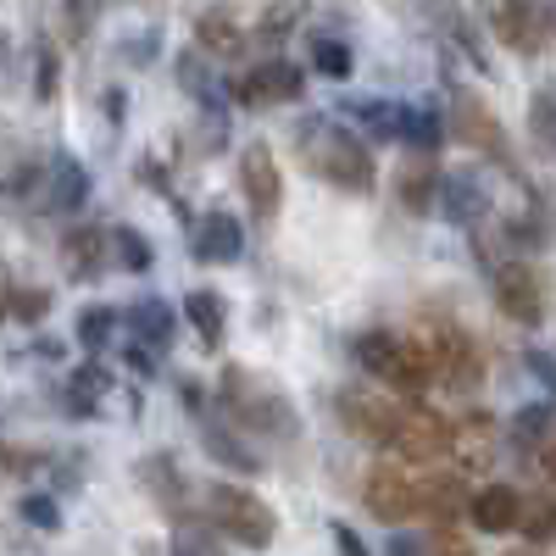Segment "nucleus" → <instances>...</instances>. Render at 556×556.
<instances>
[{"instance_id": "1", "label": "nucleus", "mask_w": 556, "mask_h": 556, "mask_svg": "<svg viewBox=\"0 0 556 556\" xmlns=\"http://www.w3.org/2000/svg\"><path fill=\"white\" fill-rule=\"evenodd\" d=\"M301 156H306V167H312L323 184H334V190H345V195H367V190L379 184L367 139L351 134V128L334 123V117H306V123H301Z\"/></svg>"}, {"instance_id": "2", "label": "nucleus", "mask_w": 556, "mask_h": 556, "mask_svg": "<svg viewBox=\"0 0 556 556\" xmlns=\"http://www.w3.org/2000/svg\"><path fill=\"white\" fill-rule=\"evenodd\" d=\"M217 401L228 412V429H240V434H267V440H295L301 434V412L267 390L256 374H245V367H228L223 384H217Z\"/></svg>"}, {"instance_id": "3", "label": "nucleus", "mask_w": 556, "mask_h": 556, "mask_svg": "<svg viewBox=\"0 0 556 556\" xmlns=\"http://www.w3.org/2000/svg\"><path fill=\"white\" fill-rule=\"evenodd\" d=\"M201 506H206V529H212L217 540H228V545L267 551V545L278 540V513H273L262 495H251L245 484L217 479V484H206Z\"/></svg>"}, {"instance_id": "4", "label": "nucleus", "mask_w": 556, "mask_h": 556, "mask_svg": "<svg viewBox=\"0 0 556 556\" xmlns=\"http://www.w3.org/2000/svg\"><path fill=\"white\" fill-rule=\"evenodd\" d=\"M445 139H462L473 156H490L495 167H513V139H506L501 117L473 96V89H451V112H445ZM518 173V167H513Z\"/></svg>"}, {"instance_id": "5", "label": "nucleus", "mask_w": 556, "mask_h": 556, "mask_svg": "<svg viewBox=\"0 0 556 556\" xmlns=\"http://www.w3.org/2000/svg\"><path fill=\"white\" fill-rule=\"evenodd\" d=\"M429 351H434V379L456 395H473L484 390V345L468 334V329H456V323H445V329L429 334Z\"/></svg>"}, {"instance_id": "6", "label": "nucleus", "mask_w": 556, "mask_h": 556, "mask_svg": "<svg viewBox=\"0 0 556 556\" xmlns=\"http://www.w3.org/2000/svg\"><path fill=\"white\" fill-rule=\"evenodd\" d=\"M362 506H367V518L401 529V523L417 518V479L406 468H395V462H379V468H367V479H362Z\"/></svg>"}, {"instance_id": "7", "label": "nucleus", "mask_w": 556, "mask_h": 556, "mask_svg": "<svg viewBox=\"0 0 556 556\" xmlns=\"http://www.w3.org/2000/svg\"><path fill=\"white\" fill-rule=\"evenodd\" d=\"M490 28L501 45H513L518 56H540L545 45H551V17L545 7H534V0H479Z\"/></svg>"}, {"instance_id": "8", "label": "nucleus", "mask_w": 556, "mask_h": 556, "mask_svg": "<svg viewBox=\"0 0 556 556\" xmlns=\"http://www.w3.org/2000/svg\"><path fill=\"white\" fill-rule=\"evenodd\" d=\"M495 306H501V317H513V323H523V329H540V323L551 317L545 312V285H540V273H534V262H506V267H495Z\"/></svg>"}, {"instance_id": "9", "label": "nucleus", "mask_w": 556, "mask_h": 556, "mask_svg": "<svg viewBox=\"0 0 556 556\" xmlns=\"http://www.w3.org/2000/svg\"><path fill=\"white\" fill-rule=\"evenodd\" d=\"M451 429H456V424H445L434 406L401 401V429H395V445H390V451L406 456V462H440V456L451 451Z\"/></svg>"}, {"instance_id": "10", "label": "nucleus", "mask_w": 556, "mask_h": 556, "mask_svg": "<svg viewBox=\"0 0 556 556\" xmlns=\"http://www.w3.org/2000/svg\"><path fill=\"white\" fill-rule=\"evenodd\" d=\"M334 412L345 417V429L356 434V440H367V445H379V451H390L395 445V429H401V395H340L334 401Z\"/></svg>"}, {"instance_id": "11", "label": "nucleus", "mask_w": 556, "mask_h": 556, "mask_svg": "<svg viewBox=\"0 0 556 556\" xmlns=\"http://www.w3.org/2000/svg\"><path fill=\"white\" fill-rule=\"evenodd\" d=\"M301 89H306V78L295 62H262L228 84V96L240 106H290V101H301Z\"/></svg>"}, {"instance_id": "12", "label": "nucleus", "mask_w": 556, "mask_h": 556, "mask_svg": "<svg viewBox=\"0 0 556 556\" xmlns=\"http://www.w3.org/2000/svg\"><path fill=\"white\" fill-rule=\"evenodd\" d=\"M240 190H245L256 217H273L278 206H285V173H278V162H273V151L262 146V139H251V146L240 151Z\"/></svg>"}, {"instance_id": "13", "label": "nucleus", "mask_w": 556, "mask_h": 556, "mask_svg": "<svg viewBox=\"0 0 556 556\" xmlns=\"http://www.w3.org/2000/svg\"><path fill=\"white\" fill-rule=\"evenodd\" d=\"M468 518L479 534H518V518H523V490L518 484H501L490 479L484 490H468Z\"/></svg>"}, {"instance_id": "14", "label": "nucleus", "mask_w": 556, "mask_h": 556, "mask_svg": "<svg viewBox=\"0 0 556 556\" xmlns=\"http://www.w3.org/2000/svg\"><path fill=\"white\" fill-rule=\"evenodd\" d=\"M462 513H468V479H462V473L417 479V518H429L434 529H456Z\"/></svg>"}, {"instance_id": "15", "label": "nucleus", "mask_w": 556, "mask_h": 556, "mask_svg": "<svg viewBox=\"0 0 556 556\" xmlns=\"http://www.w3.org/2000/svg\"><path fill=\"white\" fill-rule=\"evenodd\" d=\"M440 217L462 223V228H473L484 212H490V195H484V184L473 178V167H456V173H440V195H434Z\"/></svg>"}, {"instance_id": "16", "label": "nucleus", "mask_w": 556, "mask_h": 556, "mask_svg": "<svg viewBox=\"0 0 556 556\" xmlns=\"http://www.w3.org/2000/svg\"><path fill=\"white\" fill-rule=\"evenodd\" d=\"M201 445H206V456L217 462V468H228V473H262L267 462L251 451V440H240V429H228L223 417H201Z\"/></svg>"}, {"instance_id": "17", "label": "nucleus", "mask_w": 556, "mask_h": 556, "mask_svg": "<svg viewBox=\"0 0 556 556\" xmlns=\"http://www.w3.org/2000/svg\"><path fill=\"white\" fill-rule=\"evenodd\" d=\"M134 473H139V484H146V495H151L156 506H167L173 518H190V513H184V501H190V484H184L178 462H173L167 451H151Z\"/></svg>"}, {"instance_id": "18", "label": "nucleus", "mask_w": 556, "mask_h": 556, "mask_svg": "<svg viewBox=\"0 0 556 556\" xmlns=\"http://www.w3.org/2000/svg\"><path fill=\"white\" fill-rule=\"evenodd\" d=\"M123 329L146 345L151 356H162L167 345H173V329H178V317H173V306L167 301H156V295H146V301H134L128 312H123Z\"/></svg>"}, {"instance_id": "19", "label": "nucleus", "mask_w": 556, "mask_h": 556, "mask_svg": "<svg viewBox=\"0 0 556 556\" xmlns=\"http://www.w3.org/2000/svg\"><path fill=\"white\" fill-rule=\"evenodd\" d=\"M106 228H73V235L62 240V262H67V278L73 285H89V278H101L106 273Z\"/></svg>"}, {"instance_id": "20", "label": "nucleus", "mask_w": 556, "mask_h": 556, "mask_svg": "<svg viewBox=\"0 0 556 556\" xmlns=\"http://www.w3.org/2000/svg\"><path fill=\"white\" fill-rule=\"evenodd\" d=\"M429 384H434V351H429V340H401L390 390H395L401 401H424Z\"/></svg>"}, {"instance_id": "21", "label": "nucleus", "mask_w": 556, "mask_h": 556, "mask_svg": "<svg viewBox=\"0 0 556 556\" xmlns=\"http://www.w3.org/2000/svg\"><path fill=\"white\" fill-rule=\"evenodd\" d=\"M245 251V228L235 212H206V223L195 228V256L201 262H240Z\"/></svg>"}, {"instance_id": "22", "label": "nucleus", "mask_w": 556, "mask_h": 556, "mask_svg": "<svg viewBox=\"0 0 556 556\" xmlns=\"http://www.w3.org/2000/svg\"><path fill=\"white\" fill-rule=\"evenodd\" d=\"M395 195H401V206H406L412 217H429V206H434V195H440V162H434V156H412V162L401 167V178H395Z\"/></svg>"}, {"instance_id": "23", "label": "nucleus", "mask_w": 556, "mask_h": 556, "mask_svg": "<svg viewBox=\"0 0 556 556\" xmlns=\"http://www.w3.org/2000/svg\"><path fill=\"white\" fill-rule=\"evenodd\" d=\"M184 317H190V329L201 334L206 351H217L228 340V301L217 290H190L184 295Z\"/></svg>"}, {"instance_id": "24", "label": "nucleus", "mask_w": 556, "mask_h": 556, "mask_svg": "<svg viewBox=\"0 0 556 556\" xmlns=\"http://www.w3.org/2000/svg\"><path fill=\"white\" fill-rule=\"evenodd\" d=\"M356 367L367 379H379V384H390V374H395V351H401V334H390V329H367V334H356Z\"/></svg>"}, {"instance_id": "25", "label": "nucleus", "mask_w": 556, "mask_h": 556, "mask_svg": "<svg viewBox=\"0 0 556 556\" xmlns=\"http://www.w3.org/2000/svg\"><path fill=\"white\" fill-rule=\"evenodd\" d=\"M401 139L417 156H434L445 146V117L434 106H401Z\"/></svg>"}, {"instance_id": "26", "label": "nucleus", "mask_w": 556, "mask_h": 556, "mask_svg": "<svg viewBox=\"0 0 556 556\" xmlns=\"http://www.w3.org/2000/svg\"><path fill=\"white\" fill-rule=\"evenodd\" d=\"M89 201V167L84 162H73V156H62L56 167H51V212H78Z\"/></svg>"}, {"instance_id": "27", "label": "nucleus", "mask_w": 556, "mask_h": 556, "mask_svg": "<svg viewBox=\"0 0 556 556\" xmlns=\"http://www.w3.org/2000/svg\"><path fill=\"white\" fill-rule=\"evenodd\" d=\"M195 45H201L206 56H240L245 51V34H240V23L228 17V12H206L195 23Z\"/></svg>"}, {"instance_id": "28", "label": "nucleus", "mask_w": 556, "mask_h": 556, "mask_svg": "<svg viewBox=\"0 0 556 556\" xmlns=\"http://www.w3.org/2000/svg\"><path fill=\"white\" fill-rule=\"evenodd\" d=\"M340 112L356 117L367 139H401V106L395 101H345Z\"/></svg>"}, {"instance_id": "29", "label": "nucleus", "mask_w": 556, "mask_h": 556, "mask_svg": "<svg viewBox=\"0 0 556 556\" xmlns=\"http://www.w3.org/2000/svg\"><path fill=\"white\" fill-rule=\"evenodd\" d=\"M513 445L523 456H534L540 445H551V401H529L513 412Z\"/></svg>"}, {"instance_id": "30", "label": "nucleus", "mask_w": 556, "mask_h": 556, "mask_svg": "<svg viewBox=\"0 0 556 556\" xmlns=\"http://www.w3.org/2000/svg\"><path fill=\"white\" fill-rule=\"evenodd\" d=\"M106 240H112V256L128 267V273H151V262H156V251H151V240L139 235L134 223H117V228H106Z\"/></svg>"}, {"instance_id": "31", "label": "nucleus", "mask_w": 556, "mask_h": 556, "mask_svg": "<svg viewBox=\"0 0 556 556\" xmlns=\"http://www.w3.org/2000/svg\"><path fill=\"white\" fill-rule=\"evenodd\" d=\"M518 534H523L534 551H545V545H551V534H556V506H551V495H523Z\"/></svg>"}, {"instance_id": "32", "label": "nucleus", "mask_w": 556, "mask_h": 556, "mask_svg": "<svg viewBox=\"0 0 556 556\" xmlns=\"http://www.w3.org/2000/svg\"><path fill=\"white\" fill-rule=\"evenodd\" d=\"M312 67H317V78H351V67H356V56H351V45L345 39H312Z\"/></svg>"}, {"instance_id": "33", "label": "nucleus", "mask_w": 556, "mask_h": 556, "mask_svg": "<svg viewBox=\"0 0 556 556\" xmlns=\"http://www.w3.org/2000/svg\"><path fill=\"white\" fill-rule=\"evenodd\" d=\"M112 329H117V306H89V312L78 317V345H84L89 356H101L106 340H112Z\"/></svg>"}, {"instance_id": "34", "label": "nucleus", "mask_w": 556, "mask_h": 556, "mask_svg": "<svg viewBox=\"0 0 556 556\" xmlns=\"http://www.w3.org/2000/svg\"><path fill=\"white\" fill-rule=\"evenodd\" d=\"M17 518H23L28 529L56 534V529H62V501H56V495H45V490H28V495L17 501Z\"/></svg>"}, {"instance_id": "35", "label": "nucleus", "mask_w": 556, "mask_h": 556, "mask_svg": "<svg viewBox=\"0 0 556 556\" xmlns=\"http://www.w3.org/2000/svg\"><path fill=\"white\" fill-rule=\"evenodd\" d=\"M167 556H223V545H217V534L206 523L178 518V534H173V551Z\"/></svg>"}, {"instance_id": "36", "label": "nucleus", "mask_w": 556, "mask_h": 556, "mask_svg": "<svg viewBox=\"0 0 556 556\" xmlns=\"http://www.w3.org/2000/svg\"><path fill=\"white\" fill-rule=\"evenodd\" d=\"M7 317L17 323H39V317H51V290H7Z\"/></svg>"}, {"instance_id": "37", "label": "nucleus", "mask_w": 556, "mask_h": 556, "mask_svg": "<svg viewBox=\"0 0 556 556\" xmlns=\"http://www.w3.org/2000/svg\"><path fill=\"white\" fill-rule=\"evenodd\" d=\"M529 139L540 156H551V89H534V101H529Z\"/></svg>"}, {"instance_id": "38", "label": "nucleus", "mask_w": 556, "mask_h": 556, "mask_svg": "<svg viewBox=\"0 0 556 556\" xmlns=\"http://www.w3.org/2000/svg\"><path fill=\"white\" fill-rule=\"evenodd\" d=\"M89 23H96V0H62V34L73 45L89 34Z\"/></svg>"}, {"instance_id": "39", "label": "nucleus", "mask_w": 556, "mask_h": 556, "mask_svg": "<svg viewBox=\"0 0 556 556\" xmlns=\"http://www.w3.org/2000/svg\"><path fill=\"white\" fill-rule=\"evenodd\" d=\"M290 28H295V0H285V7H273V12L256 23V39H262V45H278Z\"/></svg>"}, {"instance_id": "40", "label": "nucleus", "mask_w": 556, "mask_h": 556, "mask_svg": "<svg viewBox=\"0 0 556 556\" xmlns=\"http://www.w3.org/2000/svg\"><path fill=\"white\" fill-rule=\"evenodd\" d=\"M56 78H62V62H56L51 45H45V51H39V78H34V96H39V101H56Z\"/></svg>"}, {"instance_id": "41", "label": "nucleus", "mask_w": 556, "mask_h": 556, "mask_svg": "<svg viewBox=\"0 0 556 556\" xmlns=\"http://www.w3.org/2000/svg\"><path fill=\"white\" fill-rule=\"evenodd\" d=\"M429 556H479L468 534H456V529H434L429 534Z\"/></svg>"}, {"instance_id": "42", "label": "nucleus", "mask_w": 556, "mask_h": 556, "mask_svg": "<svg viewBox=\"0 0 556 556\" xmlns=\"http://www.w3.org/2000/svg\"><path fill=\"white\" fill-rule=\"evenodd\" d=\"M384 556H429V534H406V529H395V534L384 540Z\"/></svg>"}, {"instance_id": "43", "label": "nucleus", "mask_w": 556, "mask_h": 556, "mask_svg": "<svg viewBox=\"0 0 556 556\" xmlns=\"http://www.w3.org/2000/svg\"><path fill=\"white\" fill-rule=\"evenodd\" d=\"M329 534H334V551H340V556H374V551H367V540H362L351 523H334Z\"/></svg>"}, {"instance_id": "44", "label": "nucleus", "mask_w": 556, "mask_h": 556, "mask_svg": "<svg viewBox=\"0 0 556 556\" xmlns=\"http://www.w3.org/2000/svg\"><path fill=\"white\" fill-rule=\"evenodd\" d=\"M523 362H529V374H534L540 384H551V356H545V351H529Z\"/></svg>"}, {"instance_id": "45", "label": "nucleus", "mask_w": 556, "mask_h": 556, "mask_svg": "<svg viewBox=\"0 0 556 556\" xmlns=\"http://www.w3.org/2000/svg\"><path fill=\"white\" fill-rule=\"evenodd\" d=\"M123 362L134 367V374H156V362H151V351H123Z\"/></svg>"}, {"instance_id": "46", "label": "nucleus", "mask_w": 556, "mask_h": 556, "mask_svg": "<svg viewBox=\"0 0 556 556\" xmlns=\"http://www.w3.org/2000/svg\"><path fill=\"white\" fill-rule=\"evenodd\" d=\"M123 112H128V96H123V89H106V117L123 123Z\"/></svg>"}, {"instance_id": "47", "label": "nucleus", "mask_w": 556, "mask_h": 556, "mask_svg": "<svg viewBox=\"0 0 556 556\" xmlns=\"http://www.w3.org/2000/svg\"><path fill=\"white\" fill-rule=\"evenodd\" d=\"M139 178H146V184H167V167L156 173V156H146V162H139Z\"/></svg>"}, {"instance_id": "48", "label": "nucleus", "mask_w": 556, "mask_h": 556, "mask_svg": "<svg viewBox=\"0 0 556 556\" xmlns=\"http://www.w3.org/2000/svg\"><path fill=\"white\" fill-rule=\"evenodd\" d=\"M506 556H545V551H534V545H518V551H506Z\"/></svg>"}, {"instance_id": "49", "label": "nucleus", "mask_w": 556, "mask_h": 556, "mask_svg": "<svg viewBox=\"0 0 556 556\" xmlns=\"http://www.w3.org/2000/svg\"><path fill=\"white\" fill-rule=\"evenodd\" d=\"M0 317H7V290H0Z\"/></svg>"}, {"instance_id": "50", "label": "nucleus", "mask_w": 556, "mask_h": 556, "mask_svg": "<svg viewBox=\"0 0 556 556\" xmlns=\"http://www.w3.org/2000/svg\"><path fill=\"white\" fill-rule=\"evenodd\" d=\"M0 56H7V34H0Z\"/></svg>"}]
</instances>
